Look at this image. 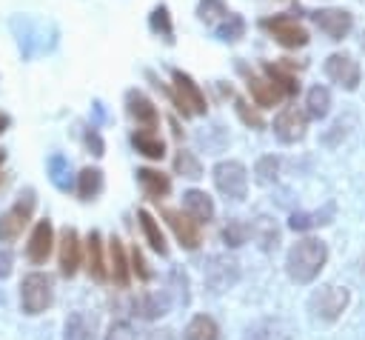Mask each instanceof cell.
I'll return each mask as SVG.
<instances>
[{
    "mask_svg": "<svg viewBox=\"0 0 365 340\" xmlns=\"http://www.w3.org/2000/svg\"><path fill=\"white\" fill-rule=\"evenodd\" d=\"M165 309H168L165 294H140L134 300V314L137 317H145V320H154V317L165 314Z\"/></svg>",
    "mask_w": 365,
    "mask_h": 340,
    "instance_id": "cb8c5ba5",
    "label": "cell"
},
{
    "mask_svg": "<svg viewBox=\"0 0 365 340\" xmlns=\"http://www.w3.org/2000/svg\"><path fill=\"white\" fill-rule=\"evenodd\" d=\"M174 169H177L182 177H191V180L202 177V169H200L197 157H194L191 151H185V149H180V151H177V157H174Z\"/></svg>",
    "mask_w": 365,
    "mask_h": 340,
    "instance_id": "d6a6232c",
    "label": "cell"
},
{
    "mask_svg": "<svg viewBox=\"0 0 365 340\" xmlns=\"http://www.w3.org/2000/svg\"><path fill=\"white\" fill-rule=\"evenodd\" d=\"M274 134H277L282 143H297V140H302V134H305V114H302L297 106L282 109V111L274 117Z\"/></svg>",
    "mask_w": 365,
    "mask_h": 340,
    "instance_id": "8fae6325",
    "label": "cell"
},
{
    "mask_svg": "<svg viewBox=\"0 0 365 340\" xmlns=\"http://www.w3.org/2000/svg\"><path fill=\"white\" fill-rule=\"evenodd\" d=\"M163 217L168 220L174 237L185 246V249H197L200 246V223L185 214V211H177V209H163Z\"/></svg>",
    "mask_w": 365,
    "mask_h": 340,
    "instance_id": "30bf717a",
    "label": "cell"
},
{
    "mask_svg": "<svg viewBox=\"0 0 365 340\" xmlns=\"http://www.w3.org/2000/svg\"><path fill=\"white\" fill-rule=\"evenodd\" d=\"M237 111H240V117H242L248 126H254V129H259V126H262V117H259L254 109H248V103H245V100H237Z\"/></svg>",
    "mask_w": 365,
    "mask_h": 340,
    "instance_id": "f35d334b",
    "label": "cell"
},
{
    "mask_svg": "<svg viewBox=\"0 0 365 340\" xmlns=\"http://www.w3.org/2000/svg\"><path fill=\"white\" fill-rule=\"evenodd\" d=\"M314 23L328 40H342V37H348L354 17L345 9H319V11H314Z\"/></svg>",
    "mask_w": 365,
    "mask_h": 340,
    "instance_id": "ba28073f",
    "label": "cell"
},
{
    "mask_svg": "<svg viewBox=\"0 0 365 340\" xmlns=\"http://www.w3.org/2000/svg\"><path fill=\"white\" fill-rule=\"evenodd\" d=\"M51 243H54V231H51V223L48 220H40L29 237V246H26V254L31 263H46V257L51 254Z\"/></svg>",
    "mask_w": 365,
    "mask_h": 340,
    "instance_id": "5bb4252c",
    "label": "cell"
},
{
    "mask_svg": "<svg viewBox=\"0 0 365 340\" xmlns=\"http://www.w3.org/2000/svg\"><path fill=\"white\" fill-rule=\"evenodd\" d=\"M325 260H328L325 243L317 240V237H305V240H299V243H294L288 249L285 269H288V277L294 283H311L322 271Z\"/></svg>",
    "mask_w": 365,
    "mask_h": 340,
    "instance_id": "6da1fadb",
    "label": "cell"
},
{
    "mask_svg": "<svg viewBox=\"0 0 365 340\" xmlns=\"http://www.w3.org/2000/svg\"><path fill=\"white\" fill-rule=\"evenodd\" d=\"M66 169H68V163H66V160H63L60 154H54V157H51V171H54L51 177H54V183H57L60 189H66V186H68V183L63 180V174H66Z\"/></svg>",
    "mask_w": 365,
    "mask_h": 340,
    "instance_id": "ab89813d",
    "label": "cell"
},
{
    "mask_svg": "<svg viewBox=\"0 0 365 340\" xmlns=\"http://www.w3.org/2000/svg\"><path fill=\"white\" fill-rule=\"evenodd\" d=\"M151 29H154L157 34H163L168 43L174 40V37H171L174 29H171V17H168V9H165V6H157V9L151 11Z\"/></svg>",
    "mask_w": 365,
    "mask_h": 340,
    "instance_id": "e575fe53",
    "label": "cell"
},
{
    "mask_svg": "<svg viewBox=\"0 0 365 340\" xmlns=\"http://www.w3.org/2000/svg\"><path fill=\"white\" fill-rule=\"evenodd\" d=\"M171 80H174V91H168V94H171L174 106L182 111V117H188V114H205V94L200 91V86L185 71H180V69H174Z\"/></svg>",
    "mask_w": 365,
    "mask_h": 340,
    "instance_id": "277c9868",
    "label": "cell"
},
{
    "mask_svg": "<svg viewBox=\"0 0 365 340\" xmlns=\"http://www.w3.org/2000/svg\"><path fill=\"white\" fill-rule=\"evenodd\" d=\"M131 263H134L131 269L137 271V277H140V280H148V277H151V271L145 269V263H143V254H140L137 249H134V254H131Z\"/></svg>",
    "mask_w": 365,
    "mask_h": 340,
    "instance_id": "60d3db41",
    "label": "cell"
},
{
    "mask_svg": "<svg viewBox=\"0 0 365 340\" xmlns=\"http://www.w3.org/2000/svg\"><path fill=\"white\" fill-rule=\"evenodd\" d=\"M245 34V20L240 17V14H225L222 17V23L217 26V37L220 40H225V43H234V40H240Z\"/></svg>",
    "mask_w": 365,
    "mask_h": 340,
    "instance_id": "f546056e",
    "label": "cell"
},
{
    "mask_svg": "<svg viewBox=\"0 0 365 340\" xmlns=\"http://www.w3.org/2000/svg\"><path fill=\"white\" fill-rule=\"evenodd\" d=\"M125 109H128V114L143 126V129H154L157 126V109H154V103L143 94V91H128L125 94Z\"/></svg>",
    "mask_w": 365,
    "mask_h": 340,
    "instance_id": "9a60e30c",
    "label": "cell"
},
{
    "mask_svg": "<svg viewBox=\"0 0 365 340\" xmlns=\"http://www.w3.org/2000/svg\"><path fill=\"white\" fill-rule=\"evenodd\" d=\"M197 14H200V20H202V23H217L220 17H225V14H228V6H225L222 0H200Z\"/></svg>",
    "mask_w": 365,
    "mask_h": 340,
    "instance_id": "836d02e7",
    "label": "cell"
},
{
    "mask_svg": "<svg viewBox=\"0 0 365 340\" xmlns=\"http://www.w3.org/2000/svg\"><path fill=\"white\" fill-rule=\"evenodd\" d=\"M51 297H54V289H51V277L48 274H26L23 283H20V306L26 314H40L51 306Z\"/></svg>",
    "mask_w": 365,
    "mask_h": 340,
    "instance_id": "3957f363",
    "label": "cell"
},
{
    "mask_svg": "<svg viewBox=\"0 0 365 340\" xmlns=\"http://www.w3.org/2000/svg\"><path fill=\"white\" fill-rule=\"evenodd\" d=\"M245 234H248V226L240 223V220H231V223L225 226V231H222V240H225L228 246H242V243H245Z\"/></svg>",
    "mask_w": 365,
    "mask_h": 340,
    "instance_id": "d590c367",
    "label": "cell"
},
{
    "mask_svg": "<svg viewBox=\"0 0 365 340\" xmlns=\"http://www.w3.org/2000/svg\"><path fill=\"white\" fill-rule=\"evenodd\" d=\"M140 226H143V234H145V240H148V246L154 249V251H160V254H165L168 249H165V237H163V231H160V226H157V220L143 209L140 211Z\"/></svg>",
    "mask_w": 365,
    "mask_h": 340,
    "instance_id": "f1b7e54d",
    "label": "cell"
},
{
    "mask_svg": "<svg viewBox=\"0 0 365 340\" xmlns=\"http://www.w3.org/2000/svg\"><path fill=\"white\" fill-rule=\"evenodd\" d=\"M137 177H140L143 191H145L148 197H154V200L165 197V194H168V189H171V180H168L163 171H154V169H140V171H137Z\"/></svg>",
    "mask_w": 365,
    "mask_h": 340,
    "instance_id": "7402d4cb",
    "label": "cell"
},
{
    "mask_svg": "<svg viewBox=\"0 0 365 340\" xmlns=\"http://www.w3.org/2000/svg\"><path fill=\"white\" fill-rule=\"evenodd\" d=\"M251 234L259 240V246L268 251V249H277V240H279V231H277V226L268 220V217H257V223H254V229H251Z\"/></svg>",
    "mask_w": 365,
    "mask_h": 340,
    "instance_id": "4dcf8cb0",
    "label": "cell"
},
{
    "mask_svg": "<svg viewBox=\"0 0 365 340\" xmlns=\"http://www.w3.org/2000/svg\"><path fill=\"white\" fill-rule=\"evenodd\" d=\"M3 160H6V151H0V166H3Z\"/></svg>",
    "mask_w": 365,
    "mask_h": 340,
    "instance_id": "f6af8a7d",
    "label": "cell"
},
{
    "mask_svg": "<svg viewBox=\"0 0 365 340\" xmlns=\"http://www.w3.org/2000/svg\"><path fill=\"white\" fill-rule=\"evenodd\" d=\"M9 271H11V251L0 249V277H9Z\"/></svg>",
    "mask_w": 365,
    "mask_h": 340,
    "instance_id": "b9f144b4",
    "label": "cell"
},
{
    "mask_svg": "<svg viewBox=\"0 0 365 340\" xmlns=\"http://www.w3.org/2000/svg\"><path fill=\"white\" fill-rule=\"evenodd\" d=\"M182 209H185V214H191L197 223H208V220L214 217V203H211V197H208L205 191H200V189H191V191L182 194Z\"/></svg>",
    "mask_w": 365,
    "mask_h": 340,
    "instance_id": "ac0fdd59",
    "label": "cell"
},
{
    "mask_svg": "<svg viewBox=\"0 0 365 340\" xmlns=\"http://www.w3.org/2000/svg\"><path fill=\"white\" fill-rule=\"evenodd\" d=\"M277 169H279V160H277L274 154H268V157H259V163H257V177H259V183H268V180H274Z\"/></svg>",
    "mask_w": 365,
    "mask_h": 340,
    "instance_id": "8d00e7d4",
    "label": "cell"
},
{
    "mask_svg": "<svg viewBox=\"0 0 365 340\" xmlns=\"http://www.w3.org/2000/svg\"><path fill=\"white\" fill-rule=\"evenodd\" d=\"M86 140H88V146L94 149V154H103V143H100V137H97L94 131H88V137H86Z\"/></svg>",
    "mask_w": 365,
    "mask_h": 340,
    "instance_id": "7bdbcfd3",
    "label": "cell"
},
{
    "mask_svg": "<svg viewBox=\"0 0 365 340\" xmlns=\"http://www.w3.org/2000/svg\"><path fill=\"white\" fill-rule=\"evenodd\" d=\"M214 183H217V189H220L225 197H231V200H242V197L248 194V171H245V166L237 163V160H222V163H217V166H214Z\"/></svg>",
    "mask_w": 365,
    "mask_h": 340,
    "instance_id": "5b68a950",
    "label": "cell"
},
{
    "mask_svg": "<svg viewBox=\"0 0 365 340\" xmlns=\"http://www.w3.org/2000/svg\"><path fill=\"white\" fill-rule=\"evenodd\" d=\"M100 189H103V174H100V169H83V171L77 174V194H80L83 200H91Z\"/></svg>",
    "mask_w": 365,
    "mask_h": 340,
    "instance_id": "83f0119b",
    "label": "cell"
},
{
    "mask_svg": "<svg viewBox=\"0 0 365 340\" xmlns=\"http://www.w3.org/2000/svg\"><path fill=\"white\" fill-rule=\"evenodd\" d=\"M291 337H294V326L288 320H282V317L257 320L245 331V340H291Z\"/></svg>",
    "mask_w": 365,
    "mask_h": 340,
    "instance_id": "7c38bea8",
    "label": "cell"
},
{
    "mask_svg": "<svg viewBox=\"0 0 365 340\" xmlns=\"http://www.w3.org/2000/svg\"><path fill=\"white\" fill-rule=\"evenodd\" d=\"M9 123H11V120H9V114H3V111H0V134L9 129Z\"/></svg>",
    "mask_w": 365,
    "mask_h": 340,
    "instance_id": "ee69618b",
    "label": "cell"
},
{
    "mask_svg": "<svg viewBox=\"0 0 365 340\" xmlns=\"http://www.w3.org/2000/svg\"><path fill=\"white\" fill-rule=\"evenodd\" d=\"M328 109H331V91L325 86H314L308 91V97H305V114L319 120V117L328 114Z\"/></svg>",
    "mask_w": 365,
    "mask_h": 340,
    "instance_id": "484cf974",
    "label": "cell"
},
{
    "mask_svg": "<svg viewBox=\"0 0 365 340\" xmlns=\"http://www.w3.org/2000/svg\"><path fill=\"white\" fill-rule=\"evenodd\" d=\"M106 340H137V331L131 329V323H114L111 329H108V334H106Z\"/></svg>",
    "mask_w": 365,
    "mask_h": 340,
    "instance_id": "74e56055",
    "label": "cell"
},
{
    "mask_svg": "<svg viewBox=\"0 0 365 340\" xmlns=\"http://www.w3.org/2000/svg\"><path fill=\"white\" fill-rule=\"evenodd\" d=\"M31 211H34V191H26V194H20V200L6 214H0V240L3 243L17 240L23 234V229L29 226Z\"/></svg>",
    "mask_w": 365,
    "mask_h": 340,
    "instance_id": "8992f818",
    "label": "cell"
},
{
    "mask_svg": "<svg viewBox=\"0 0 365 340\" xmlns=\"http://www.w3.org/2000/svg\"><path fill=\"white\" fill-rule=\"evenodd\" d=\"M265 74H268V77H271V80H274L285 94H297V91H299L297 77H294V74H288L282 66H271V63H268V66H265Z\"/></svg>",
    "mask_w": 365,
    "mask_h": 340,
    "instance_id": "1f68e13d",
    "label": "cell"
},
{
    "mask_svg": "<svg viewBox=\"0 0 365 340\" xmlns=\"http://www.w3.org/2000/svg\"><path fill=\"white\" fill-rule=\"evenodd\" d=\"M86 263H88V274L94 280H106L108 277V266L103 260V243H100L97 231H91L88 240H86Z\"/></svg>",
    "mask_w": 365,
    "mask_h": 340,
    "instance_id": "ffe728a7",
    "label": "cell"
},
{
    "mask_svg": "<svg viewBox=\"0 0 365 340\" xmlns=\"http://www.w3.org/2000/svg\"><path fill=\"white\" fill-rule=\"evenodd\" d=\"M348 300H351V294L345 286H319L308 300V311L314 320L334 323L348 309Z\"/></svg>",
    "mask_w": 365,
    "mask_h": 340,
    "instance_id": "7a4b0ae2",
    "label": "cell"
},
{
    "mask_svg": "<svg viewBox=\"0 0 365 340\" xmlns=\"http://www.w3.org/2000/svg\"><path fill=\"white\" fill-rule=\"evenodd\" d=\"M331 214H334V206H328L325 211H297V214H291L288 226H291L294 231L317 229V226H325V223H331Z\"/></svg>",
    "mask_w": 365,
    "mask_h": 340,
    "instance_id": "d4e9b609",
    "label": "cell"
},
{
    "mask_svg": "<svg viewBox=\"0 0 365 340\" xmlns=\"http://www.w3.org/2000/svg\"><path fill=\"white\" fill-rule=\"evenodd\" d=\"M248 91H251L257 106H277L285 97V91L271 77H254V74L248 77Z\"/></svg>",
    "mask_w": 365,
    "mask_h": 340,
    "instance_id": "e0dca14e",
    "label": "cell"
},
{
    "mask_svg": "<svg viewBox=\"0 0 365 340\" xmlns=\"http://www.w3.org/2000/svg\"><path fill=\"white\" fill-rule=\"evenodd\" d=\"M66 340H97V320L86 311H74L66 320Z\"/></svg>",
    "mask_w": 365,
    "mask_h": 340,
    "instance_id": "d6986e66",
    "label": "cell"
},
{
    "mask_svg": "<svg viewBox=\"0 0 365 340\" xmlns=\"http://www.w3.org/2000/svg\"><path fill=\"white\" fill-rule=\"evenodd\" d=\"M262 29L268 34H274V40L285 49H299L308 43V31L288 14H277V17H265L262 20Z\"/></svg>",
    "mask_w": 365,
    "mask_h": 340,
    "instance_id": "52a82bcc",
    "label": "cell"
},
{
    "mask_svg": "<svg viewBox=\"0 0 365 340\" xmlns=\"http://www.w3.org/2000/svg\"><path fill=\"white\" fill-rule=\"evenodd\" d=\"M237 280V263L228 257H211L205 266V283L211 286V291H225L231 283Z\"/></svg>",
    "mask_w": 365,
    "mask_h": 340,
    "instance_id": "4fadbf2b",
    "label": "cell"
},
{
    "mask_svg": "<svg viewBox=\"0 0 365 340\" xmlns=\"http://www.w3.org/2000/svg\"><path fill=\"white\" fill-rule=\"evenodd\" d=\"M325 74H328V80H334L336 86H342L348 91H354L359 86V66L351 54H331L325 60Z\"/></svg>",
    "mask_w": 365,
    "mask_h": 340,
    "instance_id": "9c48e42d",
    "label": "cell"
},
{
    "mask_svg": "<svg viewBox=\"0 0 365 340\" xmlns=\"http://www.w3.org/2000/svg\"><path fill=\"white\" fill-rule=\"evenodd\" d=\"M108 254H111V266H108V274L114 277V283L125 286L128 283V266H125V251H123V243L114 237L108 243Z\"/></svg>",
    "mask_w": 365,
    "mask_h": 340,
    "instance_id": "4316f807",
    "label": "cell"
},
{
    "mask_svg": "<svg viewBox=\"0 0 365 340\" xmlns=\"http://www.w3.org/2000/svg\"><path fill=\"white\" fill-rule=\"evenodd\" d=\"M131 143H134V149H137L140 154H145L148 160H160V157L165 154L163 140H160L151 129H140V131H134V134H131Z\"/></svg>",
    "mask_w": 365,
    "mask_h": 340,
    "instance_id": "44dd1931",
    "label": "cell"
},
{
    "mask_svg": "<svg viewBox=\"0 0 365 340\" xmlns=\"http://www.w3.org/2000/svg\"><path fill=\"white\" fill-rule=\"evenodd\" d=\"M80 266V240L74 229H63L60 231V271L66 277H71Z\"/></svg>",
    "mask_w": 365,
    "mask_h": 340,
    "instance_id": "2e32d148",
    "label": "cell"
},
{
    "mask_svg": "<svg viewBox=\"0 0 365 340\" xmlns=\"http://www.w3.org/2000/svg\"><path fill=\"white\" fill-rule=\"evenodd\" d=\"M182 340H220V329H217V323H214L211 317L197 314V317H191V323L185 326Z\"/></svg>",
    "mask_w": 365,
    "mask_h": 340,
    "instance_id": "603a6c76",
    "label": "cell"
}]
</instances>
